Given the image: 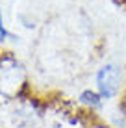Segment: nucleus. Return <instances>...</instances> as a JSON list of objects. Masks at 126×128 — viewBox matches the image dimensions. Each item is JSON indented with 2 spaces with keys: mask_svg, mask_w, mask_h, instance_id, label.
I'll use <instances>...</instances> for the list:
<instances>
[{
  "mask_svg": "<svg viewBox=\"0 0 126 128\" xmlns=\"http://www.w3.org/2000/svg\"><path fill=\"white\" fill-rule=\"evenodd\" d=\"M26 86V69L13 56L0 58V95L13 98Z\"/></svg>",
  "mask_w": 126,
  "mask_h": 128,
  "instance_id": "obj_1",
  "label": "nucleus"
},
{
  "mask_svg": "<svg viewBox=\"0 0 126 128\" xmlns=\"http://www.w3.org/2000/svg\"><path fill=\"white\" fill-rule=\"evenodd\" d=\"M95 80H97V87H98L100 96L104 100H108V98H115L121 93L124 74H123V69L117 63H106L97 70Z\"/></svg>",
  "mask_w": 126,
  "mask_h": 128,
  "instance_id": "obj_2",
  "label": "nucleus"
},
{
  "mask_svg": "<svg viewBox=\"0 0 126 128\" xmlns=\"http://www.w3.org/2000/svg\"><path fill=\"white\" fill-rule=\"evenodd\" d=\"M80 102L84 104V106H87L89 110H100L104 98L100 96V93H98V91L85 89V91H82V93H80Z\"/></svg>",
  "mask_w": 126,
  "mask_h": 128,
  "instance_id": "obj_3",
  "label": "nucleus"
},
{
  "mask_svg": "<svg viewBox=\"0 0 126 128\" xmlns=\"http://www.w3.org/2000/svg\"><path fill=\"white\" fill-rule=\"evenodd\" d=\"M6 37H7V32H6V28H4V22H2V13H0V41H4Z\"/></svg>",
  "mask_w": 126,
  "mask_h": 128,
  "instance_id": "obj_4",
  "label": "nucleus"
},
{
  "mask_svg": "<svg viewBox=\"0 0 126 128\" xmlns=\"http://www.w3.org/2000/svg\"><path fill=\"white\" fill-rule=\"evenodd\" d=\"M91 128H111V126H106V124H95V126H91Z\"/></svg>",
  "mask_w": 126,
  "mask_h": 128,
  "instance_id": "obj_5",
  "label": "nucleus"
}]
</instances>
